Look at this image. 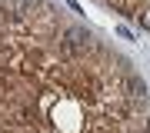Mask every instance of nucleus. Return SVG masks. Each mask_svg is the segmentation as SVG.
I'll list each match as a JSON object with an SVG mask.
<instances>
[{"label":"nucleus","instance_id":"2","mask_svg":"<svg viewBox=\"0 0 150 133\" xmlns=\"http://www.w3.org/2000/svg\"><path fill=\"white\" fill-rule=\"evenodd\" d=\"M107 4L113 7V10H120L123 17H137V4L134 0H107Z\"/></svg>","mask_w":150,"mask_h":133},{"label":"nucleus","instance_id":"3","mask_svg":"<svg viewBox=\"0 0 150 133\" xmlns=\"http://www.w3.org/2000/svg\"><path fill=\"white\" fill-rule=\"evenodd\" d=\"M137 20H140V27H147V30H150V7L137 10Z\"/></svg>","mask_w":150,"mask_h":133},{"label":"nucleus","instance_id":"1","mask_svg":"<svg viewBox=\"0 0 150 133\" xmlns=\"http://www.w3.org/2000/svg\"><path fill=\"white\" fill-rule=\"evenodd\" d=\"M87 43H90V33H87V30H67V33H64V50H67V53L83 50Z\"/></svg>","mask_w":150,"mask_h":133}]
</instances>
